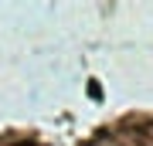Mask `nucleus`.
Here are the masks:
<instances>
[{"mask_svg": "<svg viewBox=\"0 0 153 146\" xmlns=\"http://www.w3.org/2000/svg\"><path fill=\"white\" fill-rule=\"evenodd\" d=\"M85 92H88V99H102V85H99V82H88Z\"/></svg>", "mask_w": 153, "mask_h": 146, "instance_id": "obj_1", "label": "nucleus"}]
</instances>
